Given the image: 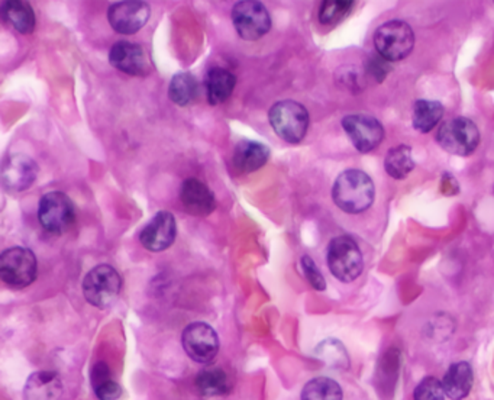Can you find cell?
Segmentation results:
<instances>
[{
  "label": "cell",
  "mask_w": 494,
  "mask_h": 400,
  "mask_svg": "<svg viewBox=\"0 0 494 400\" xmlns=\"http://www.w3.org/2000/svg\"><path fill=\"white\" fill-rule=\"evenodd\" d=\"M375 183L361 170H346L339 174L332 189V198L339 210L357 215L375 202Z\"/></svg>",
  "instance_id": "6da1fadb"
},
{
  "label": "cell",
  "mask_w": 494,
  "mask_h": 400,
  "mask_svg": "<svg viewBox=\"0 0 494 400\" xmlns=\"http://www.w3.org/2000/svg\"><path fill=\"white\" fill-rule=\"evenodd\" d=\"M326 262L331 273L344 283H351L363 273V252L350 235H339L329 242Z\"/></svg>",
  "instance_id": "7a4b0ae2"
},
{
  "label": "cell",
  "mask_w": 494,
  "mask_h": 400,
  "mask_svg": "<svg viewBox=\"0 0 494 400\" xmlns=\"http://www.w3.org/2000/svg\"><path fill=\"white\" fill-rule=\"evenodd\" d=\"M269 119L275 134L290 144H299L309 128V112L302 103L294 100L274 103Z\"/></svg>",
  "instance_id": "3957f363"
},
{
  "label": "cell",
  "mask_w": 494,
  "mask_h": 400,
  "mask_svg": "<svg viewBox=\"0 0 494 400\" xmlns=\"http://www.w3.org/2000/svg\"><path fill=\"white\" fill-rule=\"evenodd\" d=\"M122 289V279L109 264H99L83 280V294L90 305L99 309L112 306Z\"/></svg>",
  "instance_id": "277c9868"
},
{
  "label": "cell",
  "mask_w": 494,
  "mask_h": 400,
  "mask_svg": "<svg viewBox=\"0 0 494 400\" xmlns=\"http://www.w3.org/2000/svg\"><path fill=\"white\" fill-rule=\"evenodd\" d=\"M437 141L447 153L471 156L480 144V131L468 118H452L439 128Z\"/></svg>",
  "instance_id": "5b68a950"
},
{
  "label": "cell",
  "mask_w": 494,
  "mask_h": 400,
  "mask_svg": "<svg viewBox=\"0 0 494 400\" xmlns=\"http://www.w3.org/2000/svg\"><path fill=\"white\" fill-rule=\"evenodd\" d=\"M375 46L377 54L392 63L407 58L415 46V34L405 21L386 22L375 34Z\"/></svg>",
  "instance_id": "8992f818"
},
{
  "label": "cell",
  "mask_w": 494,
  "mask_h": 400,
  "mask_svg": "<svg viewBox=\"0 0 494 400\" xmlns=\"http://www.w3.org/2000/svg\"><path fill=\"white\" fill-rule=\"evenodd\" d=\"M38 272L36 257L31 250L24 247H12L0 255V277L7 286L15 289L34 283Z\"/></svg>",
  "instance_id": "52a82bcc"
},
{
  "label": "cell",
  "mask_w": 494,
  "mask_h": 400,
  "mask_svg": "<svg viewBox=\"0 0 494 400\" xmlns=\"http://www.w3.org/2000/svg\"><path fill=\"white\" fill-rule=\"evenodd\" d=\"M38 220L51 234H63L75 223V203L63 191H50L39 200Z\"/></svg>",
  "instance_id": "ba28073f"
},
{
  "label": "cell",
  "mask_w": 494,
  "mask_h": 400,
  "mask_svg": "<svg viewBox=\"0 0 494 400\" xmlns=\"http://www.w3.org/2000/svg\"><path fill=\"white\" fill-rule=\"evenodd\" d=\"M231 18L238 36L245 41H257L272 28V18L267 7L255 0L238 2L233 6Z\"/></svg>",
  "instance_id": "9c48e42d"
},
{
  "label": "cell",
  "mask_w": 494,
  "mask_h": 400,
  "mask_svg": "<svg viewBox=\"0 0 494 400\" xmlns=\"http://www.w3.org/2000/svg\"><path fill=\"white\" fill-rule=\"evenodd\" d=\"M181 343L186 354L201 364L212 363L220 353V338L209 323H193L186 326Z\"/></svg>",
  "instance_id": "30bf717a"
},
{
  "label": "cell",
  "mask_w": 494,
  "mask_h": 400,
  "mask_svg": "<svg viewBox=\"0 0 494 400\" xmlns=\"http://www.w3.org/2000/svg\"><path fill=\"white\" fill-rule=\"evenodd\" d=\"M343 128L350 137L353 146L363 154L377 149L385 138L382 122L371 115H348L343 119Z\"/></svg>",
  "instance_id": "8fae6325"
},
{
  "label": "cell",
  "mask_w": 494,
  "mask_h": 400,
  "mask_svg": "<svg viewBox=\"0 0 494 400\" xmlns=\"http://www.w3.org/2000/svg\"><path fill=\"white\" fill-rule=\"evenodd\" d=\"M38 178V164L26 154H12L2 166V185L11 193H21Z\"/></svg>",
  "instance_id": "7c38bea8"
},
{
  "label": "cell",
  "mask_w": 494,
  "mask_h": 400,
  "mask_svg": "<svg viewBox=\"0 0 494 400\" xmlns=\"http://www.w3.org/2000/svg\"><path fill=\"white\" fill-rule=\"evenodd\" d=\"M149 15L151 11L145 2H118L110 5L108 21L113 31H117L118 34L132 36L144 28L145 24L149 22Z\"/></svg>",
  "instance_id": "4fadbf2b"
},
{
  "label": "cell",
  "mask_w": 494,
  "mask_h": 400,
  "mask_svg": "<svg viewBox=\"0 0 494 400\" xmlns=\"http://www.w3.org/2000/svg\"><path fill=\"white\" fill-rule=\"evenodd\" d=\"M109 61L112 67L122 71L125 75L135 76V77H145L151 71L149 56L145 53L144 48L138 44L128 43V41L113 44L110 48Z\"/></svg>",
  "instance_id": "5bb4252c"
},
{
  "label": "cell",
  "mask_w": 494,
  "mask_h": 400,
  "mask_svg": "<svg viewBox=\"0 0 494 400\" xmlns=\"http://www.w3.org/2000/svg\"><path fill=\"white\" fill-rule=\"evenodd\" d=\"M177 235L176 218L170 212L157 213L151 221H149L139 234V241L142 247L149 251L159 252L164 251L167 248L173 245Z\"/></svg>",
  "instance_id": "9a60e30c"
},
{
  "label": "cell",
  "mask_w": 494,
  "mask_h": 400,
  "mask_svg": "<svg viewBox=\"0 0 494 400\" xmlns=\"http://www.w3.org/2000/svg\"><path fill=\"white\" fill-rule=\"evenodd\" d=\"M180 200L184 210L193 216H208L215 210L213 191L198 179L190 178L181 185Z\"/></svg>",
  "instance_id": "2e32d148"
},
{
  "label": "cell",
  "mask_w": 494,
  "mask_h": 400,
  "mask_svg": "<svg viewBox=\"0 0 494 400\" xmlns=\"http://www.w3.org/2000/svg\"><path fill=\"white\" fill-rule=\"evenodd\" d=\"M270 159V149L262 142L242 139L233 149L232 164L238 173H254L264 167Z\"/></svg>",
  "instance_id": "e0dca14e"
},
{
  "label": "cell",
  "mask_w": 494,
  "mask_h": 400,
  "mask_svg": "<svg viewBox=\"0 0 494 400\" xmlns=\"http://www.w3.org/2000/svg\"><path fill=\"white\" fill-rule=\"evenodd\" d=\"M64 386L54 372L32 373L24 387V400H63Z\"/></svg>",
  "instance_id": "ac0fdd59"
},
{
  "label": "cell",
  "mask_w": 494,
  "mask_h": 400,
  "mask_svg": "<svg viewBox=\"0 0 494 400\" xmlns=\"http://www.w3.org/2000/svg\"><path fill=\"white\" fill-rule=\"evenodd\" d=\"M474 374L471 365L466 362L454 363L445 373L442 380L445 395L451 400H463L473 389Z\"/></svg>",
  "instance_id": "d6986e66"
},
{
  "label": "cell",
  "mask_w": 494,
  "mask_h": 400,
  "mask_svg": "<svg viewBox=\"0 0 494 400\" xmlns=\"http://www.w3.org/2000/svg\"><path fill=\"white\" fill-rule=\"evenodd\" d=\"M235 85H237V77L230 70L221 67L211 68L205 78L208 102L212 107L226 102L232 96Z\"/></svg>",
  "instance_id": "ffe728a7"
},
{
  "label": "cell",
  "mask_w": 494,
  "mask_h": 400,
  "mask_svg": "<svg viewBox=\"0 0 494 400\" xmlns=\"http://www.w3.org/2000/svg\"><path fill=\"white\" fill-rule=\"evenodd\" d=\"M2 16L9 26H14L19 34L28 36L36 26V14L28 2L22 0H7L2 5Z\"/></svg>",
  "instance_id": "44dd1931"
},
{
  "label": "cell",
  "mask_w": 494,
  "mask_h": 400,
  "mask_svg": "<svg viewBox=\"0 0 494 400\" xmlns=\"http://www.w3.org/2000/svg\"><path fill=\"white\" fill-rule=\"evenodd\" d=\"M196 389L201 396L213 397L228 395L232 389L230 375L221 367H208L196 375Z\"/></svg>",
  "instance_id": "7402d4cb"
},
{
  "label": "cell",
  "mask_w": 494,
  "mask_h": 400,
  "mask_svg": "<svg viewBox=\"0 0 494 400\" xmlns=\"http://www.w3.org/2000/svg\"><path fill=\"white\" fill-rule=\"evenodd\" d=\"M199 83L189 71L177 73L169 86V97L177 107H189L194 100L198 99Z\"/></svg>",
  "instance_id": "603a6c76"
},
{
  "label": "cell",
  "mask_w": 494,
  "mask_h": 400,
  "mask_svg": "<svg viewBox=\"0 0 494 400\" xmlns=\"http://www.w3.org/2000/svg\"><path fill=\"white\" fill-rule=\"evenodd\" d=\"M444 117V107L437 100L420 99L413 107V127L422 134L431 132Z\"/></svg>",
  "instance_id": "cb8c5ba5"
},
{
  "label": "cell",
  "mask_w": 494,
  "mask_h": 400,
  "mask_svg": "<svg viewBox=\"0 0 494 400\" xmlns=\"http://www.w3.org/2000/svg\"><path fill=\"white\" fill-rule=\"evenodd\" d=\"M385 169L390 178L396 180L407 179L413 169H415V159H413L412 149L407 146L393 147L386 154Z\"/></svg>",
  "instance_id": "d4e9b609"
},
{
  "label": "cell",
  "mask_w": 494,
  "mask_h": 400,
  "mask_svg": "<svg viewBox=\"0 0 494 400\" xmlns=\"http://www.w3.org/2000/svg\"><path fill=\"white\" fill-rule=\"evenodd\" d=\"M301 400H344L343 389L335 380L316 377L306 383Z\"/></svg>",
  "instance_id": "484cf974"
},
{
  "label": "cell",
  "mask_w": 494,
  "mask_h": 400,
  "mask_svg": "<svg viewBox=\"0 0 494 400\" xmlns=\"http://www.w3.org/2000/svg\"><path fill=\"white\" fill-rule=\"evenodd\" d=\"M316 355L332 369H346L350 365L345 348L336 340L322 341L316 348Z\"/></svg>",
  "instance_id": "4316f807"
},
{
  "label": "cell",
  "mask_w": 494,
  "mask_h": 400,
  "mask_svg": "<svg viewBox=\"0 0 494 400\" xmlns=\"http://www.w3.org/2000/svg\"><path fill=\"white\" fill-rule=\"evenodd\" d=\"M353 0H325L322 2L321 9H319V22L322 26H334L343 21L353 11Z\"/></svg>",
  "instance_id": "83f0119b"
},
{
  "label": "cell",
  "mask_w": 494,
  "mask_h": 400,
  "mask_svg": "<svg viewBox=\"0 0 494 400\" xmlns=\"http://www.w3.org/2000/svg\"><path fill=\"white\" fill-rule=\"evenodd\" d=\"M415 400H445L444 387L438 379L427 375L415 389Z\"/></svg>",
  "instance_id": "f1b7e54d"
},
{
  "label": "cell",
  "mask_w": 494,
  "mask_h": 400,
  "mask_svg": "<svg viewBox=\"0 0 494 400\" xmlns=\"http://www.w3.org/2000/svg\"><path fill=\"white\" fill-rule=\"evenodd\" d=\"M302 270H304V277H306L307 282L311 283V286L314 287V291H325L326 282L322 276L321 270L318 269V266L314 264V260L309 257V255H304L301 260Z\"/></svg>",
  "instance_id": "f546056e"
},
{
  "label": "cell",
  "mask_w": 494,
  "mask_h": 400,
  "mask_svg": "<svg viewBox=\"0 0 494 400\" xmlns=\"http://www.w3.org/2000/svg\"><path fill=\"white\" fill-rule=\"evenodd\" d=\"M367 70L377 82H383L386 76L390 73V64H388V61L386 60V58H383L380 54H375V56H371L370 60H368Z\"/></svg>",
  "instance_id": "4dcf8cb0"
},
{
  "label": "cell",
  "mask_w": 494,
  "mask_h": 400,
  "mask_svg": "<svg viewBox=\"0 0 494 400\" xmlns=\"http://www.w3.org/2000/svg\"><path fill=\"white\" fill-rule=\"evenodd\" d=\"M96 397L99 400H119L122 396V387L112 379L102 383L99 386L93 387Z\"/></svg>",
  "instance_id": "1f68e13d"
},
{
  "label": "cell",
  "mask_w": 494,
  "mask_h": 400,
  "mask_svg": "<svg viewBox=\"0 0 494 400\" xmlns=\"http://www.w3.org/2000/svg\"><path fill=\"white\" fill-rule=\"evenodd\" d=\"M112 379V373H110L109 365L107 363H98L93 365L92 369V386H99L102 383L108 382Z\"/></svg>",
  "instance_id": "d6a6232c"
}]
</instances>
